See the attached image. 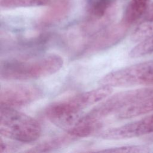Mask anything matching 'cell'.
I'll list each match as a JSON object with an SVG mask.
<instances>
[{
  "label": "cell",
  "mask_w": 153,
  "mask_h": 153,
  "mask_svg": "<svg viewBox=\"0 0 153 153\" xmlns=\"http://www.w3.org/2000/svg\"><path fill=\"white\" fill-rule=\"evenodd\" d=\"M63 65L61 56L46 54L33 58L11 59L1 65V78L4 80H28L52 75Z\"/></svg>",
  "instance_id": "obj_1"
},
{
  "label": "cell",
  "mask_w": 153,
  "mask_h": 153,
  "mask_svg": "<svg viewBox=\"0 0 153 153\" xmlns=\"http://www.w3.org/2000/svg\"><path fill=\"white\" fill-rule=\"evenodd\" d=\"M41 132L40 124L33 118L14 108L1 106V136L22 143H30L37 140Z\"/></svg>",
  "instance_id": "obj_2"
},
{
  "label": "cell",
  "mask_w": 153,
  "mask_h": 153,
  "mask_svg": "<svg viewBox=\"0 0 153 153\" xmlns=\"http://www.w3.org/2000/svg\"><path fill=\"white\" fill-rule=\"evenodd\" d=\"M99 84L112 87L153 84V60L134 64L111 72L101 78Z\"/></svg>",
  "instance_id": "obj_3"
},
{
  "label": "cell",
  "mask_w": 153,
  "mask_h": 153,
  "mask_svg": "<svg viewBox=\"0 0 153 153\" xmlns=\"http://www.w3.org/2000/svg\"><path fill=\"white\" fill-rule=\"evenodd\" d=\"M153 93V87H144L117 93L94 107L85 115L90 119L100 120L120 111Z\"/></svg>",
  "instance_id": "obj_4"
},
{
  "label": "cell",
  "mask_w": 153,
  "mask_h": 153,
  "mask_svg": "<svg viewBox=\"0 0 153 153\" xmlns=\"http://www.w3.org/2000/svg\"><path fill=\"white\" fill-rule=\"evenodd\" d=\"M42 94V90L35 85H9L1 90V106L13 108L22 107L39 99Z\"/></svg>",
  "instance_id": "obj_5"
},
{
  "label": "cell",
  "mask_w": 153,
  "mask_h": 153,
  "mask_svg": "<svg viewBox=\"0 0 153 153\" xmlns=\"http://www.w3.org/2000/svg\"><path fill=\"white\" fill-rule=\"evenodd\" d=\"M153 133V113L140 120L109 128L99 136L108 140H121L140 137Z\"/></svg>",
  "instance_id": "obj_6"
},
{
  "label": "cell",
  "mask_w": 153,
  "mask_h": 153,
  "mask_svg": "<svg viewBox=\"0 0 153 153\" xmlns=\"http://www.w3.org/2000/svg\"><path fill=\"white\" fill-rule=\"evenodd\" d=\"M45 114L50 121L66 131L72 128L82 116V112L75 108L67 99L48 106Z\"/></svg>",
  "instance_id": "obj_7"
},
{
  "label": "cell",
  "mask_w": 153,
  "mask_h": 153,
  "mask_svg": "<svg viewBox=\"0 0 153 153\" xmlns=\"http://www.w3.org/2000/svg\"><path fill=\"white\" fill-rule=\"evenodd\" d=\"M128 27L121 22L119 25L108 29L89 44L85 52H93L110 47L124 36Z\"/></svg>",
  "instance_id": "obj_8"
},
{
  "label": "cell",
  "mask_w": 153,
  "mask_h": 153,
  "mask_svg": "<svg viewBox=\"0 0 153 153\" xmlns=\"http://www.w3.org/2000/svg\"><path fill=\"white\" fill-rule=\"evenodd\" d=\"M114 4V0H92L88 6V19L86 27L90 25L94 27L105 23L109 19Z\"/></svg>",
  "instance_id": "obj_9"
},
{
  "label": "cell",
  "mask_w": 153,
  "mask_h": 153,
  "mask_svg": "<svg viewBox=\"0 0 153 153\" xmlns=\"http://www.w3.org/2000/svg\"><path fill=\"white\" fill-rule=\"evenodd\" d=\"M153 112V93L120 111L119 119H130Z\"/></svg>",
  "instance_id": "obj_10"
},
{
  "label": "cell",
  "mask_w": 153,
  "mask_h": 153,
  "mask_svg": "<svg viewBox=\"0 0 153 153\" xmlns=\"http://www.w3.org/2000/svg\"><path fill=\"white\" fill-rule=\"evenodd\" d=\"M151 0H130L121 22L129 27L139 21L147 12Z\"/></svg>",
  "instance_id": "obj_11"
},
{
  "label": "cell",
  "mask_w": 153,
  "mask_h": 153,
  "mask_svg": "<svg viewBox=\"0 0 153 153\" xmlns=\"http://www.w3.org/2000/svg\"><path fill=\"white\" fill-rule=\"evenodd\" d=\"M71 7L69 0H56L42 16L41 23L44 25H50L60 22L67 16Z\"/></svg>",
  "instance_id": "obj_12"
},
{
  "label": "cell",
  "mask_w": 153,
  "mask_h": 153,
  "mask_svg": "<svg viewBox=\"0 0 153 153\" xmlns=\"http://www.w3.org/2000/svg\"><path fill=\"white\" fill-rule=\"evenodd\" d=\"M72 139H73V138L68 133H66V135H64L63 136L58 137L44 143H41L35 146L34 148H31L30 150H28L27 152H48L53 149L59 148L63 145L69 142Z\"/></svg>",
  "instance_id": "obj_13"
},
{
  "label": "cell",
  "mask_w": 153,
  "mask_h": 153,
  "mask_svg": "<svg viewBox=\"0 0 153 153\" xmlns=\"http://www.w3.org/2000/svg\"><path fill=\"white\" fill-rule=\"evenodd\" d=\"M153 53V35L139 42L129 52L131 58L143 57Z\"/></svg>",
  "instance_id": "obj_14"
},
{
  "label": "cell",
  "mask_w": 153,
  "mask_h": 153,
  "mask_svg": "<svg viewBox=\"0 0 153 153\" xmlns=\"http://www.w3.org/2000/svg\"><path fill=\"white\" fill-rule=\"evenodd\" d=\"M139 33L143 38H148L153 35V8L147 17L137 26Z\"/></svg>",
  "instance_id": "obj_15"
},
{
  "label": "cell",
  "mask_w": 153,
  "mask_h": 153,
  "mask_svg": "<svg viewBox=\"0 0 153 153\" xmlns=\"http://www.w3.org/2000/svg\"><path fill=\"white\" fill-rule=\"evenodd\" d=\"M99 152H149V148L145 145H127L120 147L108 148L100 150Z\"/></svg>",
  "instance_id": "obj_16"
},
{
  "label": "cell",
  "mask_w": 153,
  "mask_h": 153,
  "mask_svg": "<svg viewBox=\"0 0 153 153\" xmlns=\"http://www.w3.org/2000/svg\"><path fill=\"white\" fill-rule=\"evenodd\" d=\"M1 7L4 8H13L34 6L33 0H1Z\"/></svg>",
  "instance_id": "obj_17"
}]
</instances>
